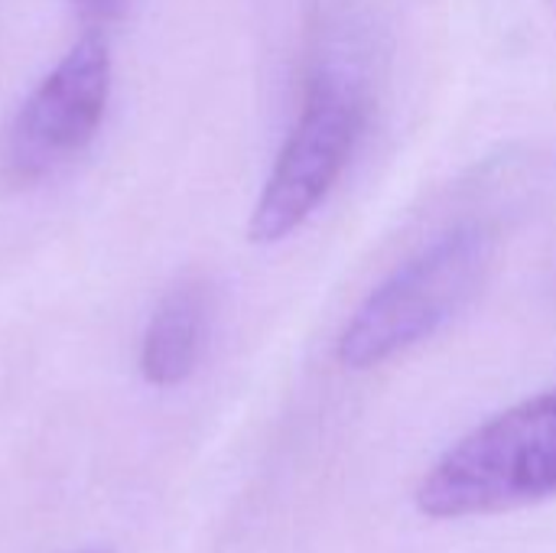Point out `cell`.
Listing matches in <instances>:
<instances>
[{
  "label": "cell",
  "instance_id": "obj_4",
  "mask_svg": "<svg viewBox=\"0 0 556 553\" xmlns=\"http://www.w3.org/2000/svg\"><path fill=\"white\" fill-rule=\"evenodd\" d=\"M111 98V49L85 33L13 114L0 166L16 186L36 183L75 160L98 134Z\"/></svg>",
  "mask_w": 556,
  "mask_h": 553
},
{
  "label": "cell",
  "instance_id": "obj_6",
  "mask_svg": "<svg viewBox=\"0 0 556 553\" xmlns=\"http://www.w3.org/2000/svg\"><path fill=\"white\" fill-rule=\"evenodd\" d=\"M91 23H111L127 10V0H75Z\"/></svg>",
  "mask_w": 556,
  "mask_h": 553
},
{
  "label": "cell",
  "instance_id": "obj_5",
  "mask_svg": "<svg viewBox=\"0 0 556 553\" xmlns=\"http://www.w3.org/2000/svg\"><path fill=\"white\" fill-rule=\"evenodd\" d=\"M208 323V293L199 280L173 287L147 323L140 345V375L153 388L182 385L202 355Z\"/></svg>",
  "mask_w": 556,
  "mask_h": 553
},
{
  "label": "cell",
  "instance_id": "obj_1",
  "mask_svg": "<svg viewBox=\"0 0 556 553\" xmlns=\"http://www.w3.org/2000/svg\"><path fill=\"white\" fill-rule=\"evenodd\" d=\"M556 499V388L505 407L456 440L417 482L433 521L505 515Z\"/></svg>",
  "mask_w": 556,
  "mask_h": 553
},
{
  "label": "cell",
  "instance_id": "obj_3",
  "mask_svg": "<svg viewBox=\"0 0 556 553\" xmlns=\"http://www.w3.org/2000/svg\"><path fill=\"white\" fill-rule=\"evenodd\" d=\"M371 111L368 85L355 68H313L303 108L248 222L251 244H277L293 235L336 189L365 134Z\"/></svg>",
  "mask_w": 556,
  "mask_h": 553
},
{
  "label": "cell",
  "instance_id": "obj_2",
  "mask_svg": "<svg viewBox=\"0 0 556 553\" xmlns=\"http://www.w3.org/2000/svg\"><path fill=\"white\" fill-rule=\"evenodd\" d=\"M495 235L463 222L437 235L355 310L339 336V362L352 372L378 368L440 332L485 284Z\"/></svg>",
  "mask_w": 556,
  "mask_h": 553
},
{
  "label": "cell",
  "instance_id": "obj_7",
  "mask_svg": "<svg viewBox=\"0 0 556 553\" xmlns=\"http://www.w3.org/2000/svg\"><path fill=\"white\" fill-rule=\"evenodd\" d=\"M78 553H114L111 548H88V551H78Z\"/></svg>",
  "mask_w": 556,
  "mask_h": 553
}]
</instances>
